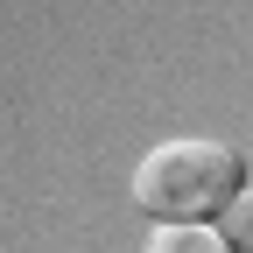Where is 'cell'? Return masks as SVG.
Returning a JSON list of instances; mask_svg holds the SVG:
<instances>
[{
    "instance_id": "1",
    "label": "cell",
    "mask_w": 253,
    "mask_h": 253,
    "mask_svg": "<svg viewBox=\"0 0 253 253\" xmlns=\"http://www.w3.org/2000/svg\"><path fill=\"white\" fill-rule=\"evenodd\" d=\"M246 183V155L225 141H162L134 169V204L155 225H204Z\"/></svg>"
},
{
    "instance_id": "2",
    "label": "cell",
    "mask_w": 253,
    "mask_h": 253,
    "mask_svg": "<svg viewBox=\"0 0 253 253\" xmlns=\"http://www.w3.org/2000/svg\"><path fill=\"white\" fill-rule=\"evenodd\" d=\"M148 253H232L211 225H155L148 232Z\"/></svg>"
},
{
    "instance_id": "3",
    "label": "cell",
    "mask_w": 253,
    "mask_h": 253,
    "mask_svg": "<svg viewBox=\"0 0 253 253\" xmlns=\"http://www.w3.org/2000/svg\"><path fill=\"white\" fill-rule=\"evenodd\" d=\"M218 239H225L232 253H253V197H232L225 211H218Z\"/></svg>"
}]
</instances>
